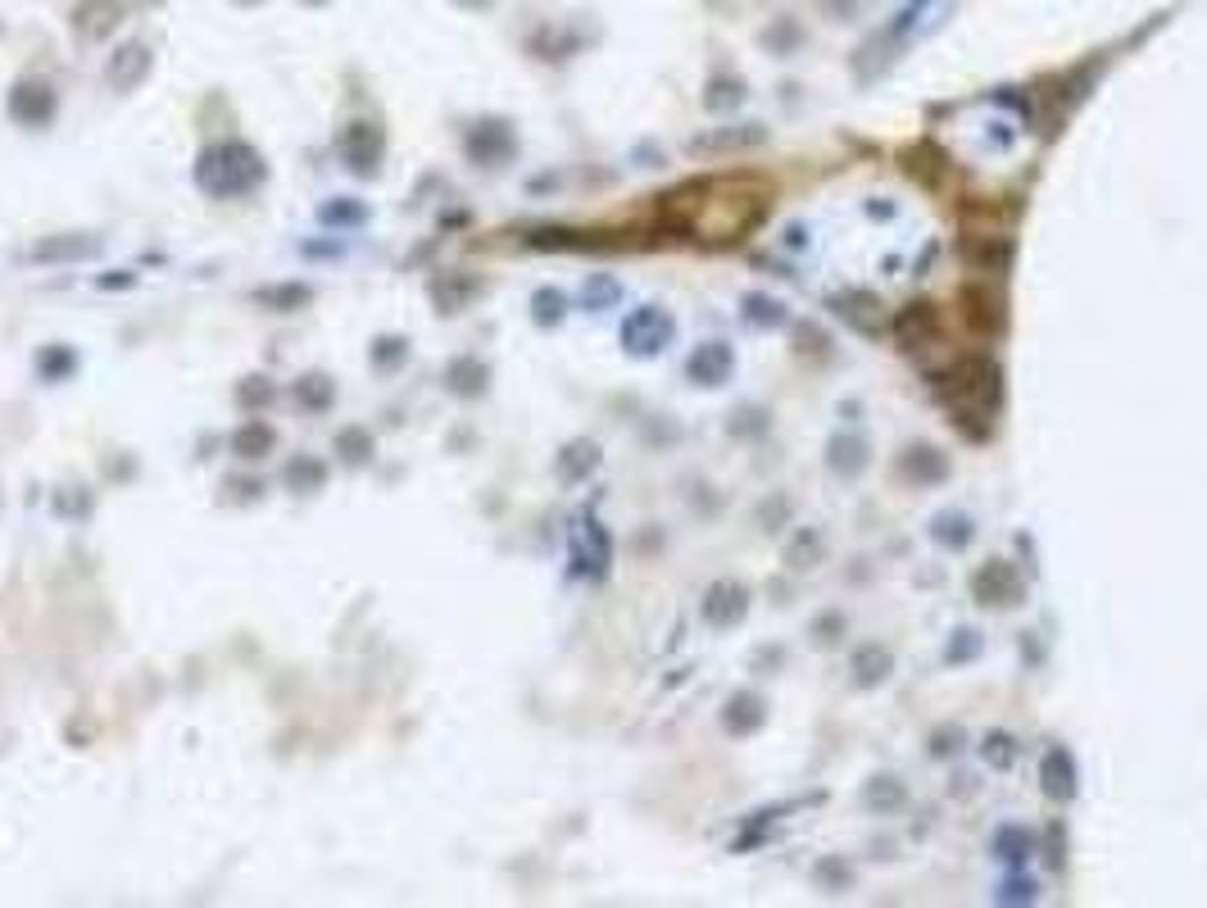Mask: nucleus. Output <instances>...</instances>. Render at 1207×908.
Wrapping results in <instances>:
<instances>
[{"mask_svg": "<svg viewBox=\"0 0 1207 908\" xmlns=\"http://www.w3.org/2000/svg\"><path fill=\"white\" fill-rule=\"evenodd\" d=\"M196 182H200L204 196L232 200V196H246L250 187L264 182V160H260V150L246 146V141H218L200 155Z\"/></svg>", "mask_w": 1207, "mask_h": 908, "instance_id": "obj_1", "label": "nucleus"}, {"mask_svg": "<svg viewBox=\"0 0 1207 908\" xmlns=\"http://www.w3.org/2000/svg\"><path fill=\"white\" fill-rule=\"evenodd\" d=\"M998 395H1004L998 364L985 355H963L944 373V400H948V409H954V418H963V423H971V418L990 423V414L998 409Z\"/></svg>", "mask_w": 1207, "mask_h": 908, "instance_id": "obj_2", "label": "nucleus"}, {"mask_svg": "<svg viewBox=\"0 0 1207 908\" xmlns=\"http://www.w3.org/2000/svg\"><path fill=\"white\" fill-rule=\"evenodd\" d=\"M672 341V318H667L663 310H654V305H645V310H636V314H627V323H623V345L631 350V355H658V350Z\"/></svg>", "mask_w": 1207, "mask_h": 908, "instance_id": "obj_3", "label": "nucleus"}, {"mask_svg": "<svg viewBox=\"0 0 1207 908\" xmlns=\"http://www.w3.org/2000/svg\"><path fill=\"white\" fill-rule=\"evenodd\" d=\"M381 155H387V137H381L377 123H350L345 137H341V160L350 173H377Z\"/></svg>", "mask_w": 1207, "mask_h": 908, "instance_id": "obj_4", "label": "nucleus"}, {"mask_svg": "<svg viewBox=\"0 0 1207 908\" xmlns=\"http://www.w3.org/2000/svg\"><path fill=\"white\" fill-rule=\"evenodd\" d=\"M971 591L981 604H994V609H1013L1021 600V572L1008 559H990L981 572L971 577Z\"/></svg>", "mask_w": 1207, "mask_h": 908, "instance_id": "obj_5", "label": "nucleus"}, {"mask_svg": "<svg viewBox=\"0 0 1207 908\" xmlns=\"http://www.w3.org/2000/svg\"><path fill=\"white\" fill-rule=\"evenodd\" d=\"M10 118L23 123V128H46L55 118V91L46 83H18L10 91Z\"/></svg>", "mask_w": 1207, "mask_h": 908, "instance_id": "obj_6", "label": "nucleus"}, {"mask_svg": "<svg viewBox=\"0 0 1207 908\" xmlns=\"http://www.w3.org/2000/svg\"><path fill=\"white\" fill-rule=\"evenodd\" d=\"M731 368H735V355H731L727 341H704L695 355L686 360L690 382H700V387H722L727 377H731Z\"/></svg>", "mask_w": 1207, "mask_h": 908, "instance_id": "obj_7", "label": "nucleus"}, {"mask_svg": "<svg viewBox=\"0 0 1207 908\" xmlns=\"http://www.w3.org/2000/svg\"><path fill=\"white\" fill-rule=\"evenodd\" d=\"M464 146H468V155L477 160V164H486V168H495V164H504L508 155H513V133H508V123H477V128L464 137Z\"/></svg>", "mask_w": 1207, "mask_h": 908, "instance_id": "obj_8", "label": "nucleus"}, {"mask_svg": "<svg viewBox=\"0 0 1207 908\" xmlns=\"http://www.w3.org/2000/svg\"><path fill=\"white\" fill-rule=\"evenodd\" d=\"M898 477L913 482V487H935L948 477V459L935 445H908L904 454H898Z\"/></svg>", "mask_w": 1207, "mask_h": 908, "instance_id": "obj_9", "label": "nucleus"}, {"mask_svg": "<svg viewBox=\"0 0 1207 908\" xmlns=\"http://www.w3.org/2000/svg\"><path fill=\"white\" fill-rule=\"evenodd\" d=\"M146 73H150V50H146L141 41H127V46H118L114 55H110L105 83H110L114 91H133V87H141Z\"/></svg>", "mask_w": 1207, "mask_h": 908, "instance_id": "obj_10", "label": "nucleus"}, {"mask_svg": "<svg viewBox=\"0 0 1207 908\" xmlns=\"http://www.w3.org/2000/svg\"><path fill=\"white\" fill-rule=\"evenodd\" d=\"M744 609H750V591H744L740 582H717L708 587L704 595V618L708 627H735L744 618Z\"/></svg>", "mask_w": 1207, "mask_h": 908, "instance_id": "obj_11", "label": "nucleus"}, {"mask_svg": "<svg viewBox=\"0 0 1207 908\" xmlns=\"http://www.w3.org/2000/svg\"><path fill=\"white\" fill-rule=\"evenodd\" d=\"M894 327H898V341L904 345H927V341L940 337V314H935V305L921 300V305H908L904 314H898Z\"/></svg>", "mask_w": 1207, "mask_h": 908, "instance_id": "obj_12", "label": "nucleus"}, {"mask_svg": "<svg viewBox=\"0 0 1207 908\" xmlns=\"http://www.w3.org/2000/svg\"><path fill=\"white\" fill-rule=\"evenodd\" d=\"M73 28H78L83 37H105L118 28V0H83L78 10H73Z\"/></svg>", "mask_w": 1207, "mask_h": 908, "instance_id": "obj_13", "label": "nucleus"}, {"mask_svg": "<svg viewBox=\"0 0 1207 908\" xmlns=\"http://www.w3.org/2000/svg\"><path fill=\"white\" fill-rule=\"evenodd\" d=\"M1040 781H1044V795H1048V799H1071V795H1076L1071 754H1067V749H1048V754H1044V768H1040Z\"/></svg>", "mask_w": 1207, "mask_h": 908, "instance_id": "obj_14", "label": "nucleus"}, {"mask_svg": "<svg viewBox=\"0 0 1207 908\" xmlns=\"http://www.w3.org/2000/svg\"><path fill=\"white\" fill-rule=\"evenodd\" d=\"M963 305H967V323L976 332H998V327H1004V310H998V300L985 287L963 291Z\"/></svg>", "mask_w": 1207, "mask_h": 908, "instance_id": "obj_15", "label": "nucleus"}, {"mask_svg": "<svg viewBox=\"0 0 1207 908\" xmlns=\"http://www.w3.org/2000/svg\"><path fill=\"white\" fill-rule=\"evenodd\" d=\"M763 718H767V709H763V699L754 691L731 695V704H727V731H735V736H750V731L763 727Z\"/></svg>", "mask_w": 1207, "mask_h": 908, "instance_id": "obj_16", "label": "nucleus"}, {"mask_svg": "<svg viewBox=\"0 0 1207 908\" xmlns=\"http://www.w3.org/2000/svg\"><path fill=\"white\" fill-rule=\"evenodd\" d=\"M445 382H450L454 395H481L486 382H491V368H486L481 360H454L445 368Z\"/></svg>", "mask_w": 1207, "mask_h": 908, "instance_id": "obj_17", "label": "nucleus"}, {"mask_svg": "<svg viewBox=\"0 0 1207 908\" xmlns=\"http://www.w3.org/2000/svg\"><path fill=\"white\" fill-rule=\"evenodd\" d=\"M273 445H277V432H273L268 423H260V418L246 423L241 432L232 437V450L241 454V459H264V454H273Z\"/></svg>", "mask_w": 1207, "mask_h": 908, "instance_id": "obj_18", "label": "nucleus"}, {"mask_svg": "<svg viewBox=\"0 0 1207 908\" xmlns=\"http://www.w3.org/2000/svg\"><path fill=\"white\" fill-rule=\"evenodd\" d=\"M890 668H894V659H890V650H881V645H863L854 654V681H858V686H877V681L890 677Z\"/></svg>", "mask_w": 1207, "mask_h": 908, "instance_id": "obj_19", "label": "nucleus"}, {"mask_svg": "<svg viewBox=\"0 0 1207 908\" xmlns=\"http://www.w3.org/2000/svg\"><path fill=\"white\" fill-rule=\"evenodd\" d=\"M831 468L840 477H858L867 468V441L863 437H835L831 441Z\"/></svg>", "mask_w": 1207, "mask_h": 908, "instance_id": "obj_20", "label": "nucleus"}, {"mask_svg": "<svg viewBox=\"0 0 1207 908\" xmlns=\"http://www.w3.org/2000/svg\"><path fill=\"white\" fill-rule=\"evenodd\" d=\"M314 300V291L304 282H287V287H260L254 291V305L264 310H304Z\"/></svg>", "mask_w": 1207, "mask_h": 908, "instance_id": "obj_21", "label": "nucleus"}, {"mask_svg": "<svg viewBox=\"0 0 1207 908\" xmlns=\"http://www.w3.org/2000/svg\"><path fill=\"white\" fill-rule=\"evenodd\" d=\"M835 305H840V314L850 318V323H858L863 332H877V327H881V310H877V300L863 295V291H844V295L835 300Z\"/></svg>", "mask_w": 1207, "mask_h": 908, "instance_id": "obj_22", "label": "nucleus"}, {"mask_svg": "<svg viewBox=\"0 0 1207 908\" xmlns=\"http://www.w3.org/2000/svg\"><path fill=\"white\" fill-rule=\"evenodd\" d=\"M473 291H477V287H473V282H464V277H436V282H431L436 305H441L445 314H454V310L464 305V300H468Z\"/></svg>", "mask_w": 1207, "mask_h": 908, "instance_id": "obj_23", "label": "nucleus"}, {"mask_svg": "<svg viewBox=\"0 0 1207 908\" xmlns=\"http://www.w3.org/2000/svg\"><path fill=\"white\" fill-rule=\"evenodd\" d=\"M337 454L345 464H368L373 459V437L359 432V427H345V432L337 437Z\"/></svg>", "mask_w": 1207, "mask_h": 908, "instance_id": "obj_24", "label": "nucleus"}, {"mask_svg": "<svg viewBox=\"0 0 1207 908\" xmlns=\"http://www.w3.org/2000/svg\"><path fill=\"white\" fill-rule=\"evenodd\" d=\"M577 559L586 564V572H604V564H608V537L600 532L595 522H590V532H586V545H577Z\"/></svg>", "mask_w": 1207, "mask_h": 908, "instance_id": "obj_25", "label": "nucleus"}, {"mask_svg": "<svg viewBox=\"0 0 1207 908\" xmlns=\"http://www.w3.org/2000/svg\"><path fill=\"white\" fill-rule=\"evenodd\" d=\"M935 541L963 550V545L971 541V522H967L963 514H940V518H935Z\"/></svg>", "mask_w": 1207, "mask_h": 908, "instance_id": "obj_26", "label": "nucleus"}, {"mask_svg": "<svg viewBox=\"0 0 1207 908\" xmlns=\"http://www.w3.org/2000/svg\"><path fill=\"white\" fill-rule=\"evenodd\" d=\"M994 849H998V859H1008V863H1021L1026 854H1031V836H1026L1021 827H1004L994 836Z\"/></svg>", "mask_w": 1207, "mask_h": 908, "instance_id": "obj_27", "label": "nucleus"}, {"mask_svg": "<svg viewBox=\"0 0 1207 908\" xmlns=\"http://www.w3.org/2000/svg\"><path fill=\"white\" fill-rule=\"evenodd\" d=\"M296 400L304 409H327L331 405V382L327 377H300L296 382Z\"/></svg>", "mask_w": 1207, "mask_h": 908, "instance_id": "obj_28", "label": "nucleus"}, {"mask_svg": "<svg viewBox=\"0 0 1207 908\" xmlns=\"http://www.w3.org/2000/svg\"><path fill=\"white\" fill-rule=\"evenodd\" d=\"M867 804L871 809H898V804H904V786H898L894 777H877L867 786Z\"/></svg>", "mask_w": 1207, "mask_h": 908, "instance_id": "obj_29", "label": "nucleus"}, {"mask_svg": "<svg viewBox=\"0 0 1207 908\" xmlns=\"http://www.w3.org/2000/svg\"><path fill=\"white\" fill-rule=\"evenodd\" d=\"M600 464V450L590 445V441H581V445H568V454H563V477H581L586 468H595Z\"/></svg>", "mask_w": 1207, "mask_h": 908, "instance_id": "obj_30", "label": "nucleus"}, {"mask_svg": "<svg viewBox=\"0 0 1207 908\" xmlns=\"http://www.w3.org/2000/svg\"><path fill=\"white\" fill-rule=\"evenodd\" d=\"M750 323H758V327H767V323H785V305L781 300H767V295H750V314H744Z\"/></svg>", "mask_w": 1207, "mask_h": 908, "instance_id": "obj_31", "label": "nucleus"}, {"mask_svg": "<svg viewBox=\"0 0 1207 908\" xmlns=\"http://www.w3.org/2000/svg\"><path fill=\"white\" fill-rule=\"evenodd\" d=\"M96 250V241H46L33 250V260H50V255H68V260H87Z\"/></svg>", "mask_w": 1207, "mask_h": 908, "instance_id": "obj_32", "label": "nucleus"}, {"mask_svg": "<svg viewBox=\"0 0 1207 908\" xmlns=\"http://www.w3.org/2000/svg\"><path fill=\"white\" fill-rule=\"evenodd\" d=\"M287 482H291V487H300V491H318V487H323V464H314V459H296V464L287 468Z\"/></svg>", "mask_w": 1207, "mask_h": 908, "instance_id": "obj_33", "label": "nucleus"}, {"mask_svg": "<svg viewBox=\"0 0 1207 908\" xmlns=\"http://www.w3.org/2000/svg\"><path fill=\"white\" fill-rule=\"evenodd\" d=\"M740 96H744L740 83H731V78L722 83V78H717V83L708 87V96H704V105H708V110H727V105H740Z\"/></svg>", "mask_w": 1207, "mask_h": 908, "instance_id": "obj_34", "label": "nucleus"}, {"mask_svg": "<svg viewBox=\"0 0 1207 908\" xmlns=\"http://www.w3.org/2000/svg\"><path fill=\"white\" fill-rule=\"evenodd\" d=\"M536 323H558L563 318V295L558 291H536Z\"/></svg>", "mask_w": 1207, "mask_h": 908, "instance_id": "obj_35", "label": "nucleus"}, {"mask_svg": "<svg viewBox=\"0 0 1207 908\" xmlns=\"http://www.w3.org/2000/svg\"><path fill=\"white\" fill-rule=\"evenodd\" d=\"M985 759H990L994 768H1008V764L1017 759V754H1013V741H1008V736H990V741H985Z\"/></svg>", "mask_w": 1207, "mask_h": 908, "instance_id": "obj_36", "label": "nucleus"}, {"mask_svg": "<svg viewBox=\"0 0 1207 908\" xmlns=\"http://www.w3.org/2000/svg\"><path fill=\"white\" fill-rule=\"evenodd\" d=\"M41 373H46V377L73 373V355H68V350H50V355H41Z\"/></svg>", "mask_w": 1207, "mask_h": 908, "instance_id": "obj_37", "label": "nucleus"}, {"mask_svg": "<svg viewBox=\"0 0 1207 908\" xmlns=\"http://www.w3.org/2000/svg\"><path fill=\"white\" fill-rule=\"evenodd\" d=\"M373 360H377V364H391V360L400 364V360H404V341H400V337H395V341H391V337H381V341H377V350H373Z\"/></svg>", "mask_w": 1207, "mask_h": 908, "instance_id": "obj_38", "label": "nucleus"}, {"mask_svg": "<svg viewBox=\"0 0 1207 908\" xmlns=\"http://www.w3.org/2000/svg\"><path fill=\"white\" fill-rule=\"evenodd\" d=\"M364 218V205H327L323 210V223H359Z\"/></svg>", "mask_w": 1207, "mask_h": 908, "instance_id": "obj_39", "label": "nucleus"}, {"mask_svg": "<svg viewBox=\"0 0 1207 908\" xmlns=\"http://www.w3.org/2000/svg\"><path fill=\"white\" fill-rule=\"evenodd\" d=\"M241 400H246V405H268L273 387H264V377H250V387H241Z\"/></svg>", "mask_w": 1207, "mask_h": 908, "instance_id": "obj_40", "label": "nucleus"}, {"mask_svg": "<svg viewBox=\"0 0 1207 908\" xmlns=\"http://www.w3.org/2000/svg\"><path fill=\"white\" fill-rule=\"evenodd\" d=\"M604 300H618V287H613V282H604V277H600L595 287H586V305L595 310V305H604Z\"/></svg>", "mask_w": 1207, "mask_h": 908, "instance_id": "obj_41", "label": "nucleus"}, {"mask_svg": "<svg viewBox=\"0 0 1207 908\" xmlns=\"http://www.w3.org/2000/svg\"><path fill=\"white\" fill-rule=\"evenodd\" d=\"M304 5H323V0H304Z\"/></svg>", "mask_w": 1207, "mask_h": 908, "instance_id": "obj_42", "label": "nucleus"}]
</instances>
